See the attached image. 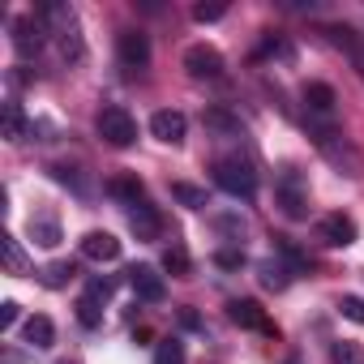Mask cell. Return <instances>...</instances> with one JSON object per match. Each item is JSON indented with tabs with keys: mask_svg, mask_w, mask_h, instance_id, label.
Wrapping results in <instances>:
<instances>
[{
	"mask_svg": "<svg viewBox=\"0 0 364 364\" xmlns=\"http://www.w3.org/2000/svg\"><path fill=\"white\" fill-rule=\"evenodd\" d=\"M77 317H82V326H90V330H95V326L103 321V309H99V300L82 296V300H77Z\"/></svg>",
	"mask_w": 364,
	"mask_h": 364,
	"instance_id": "obj_26",
	"label": "cell"
},
{
	"mask_svg": "<svg viewBox=\"0 0 364 364\" xmlns=\"http://www.w3.org/2000/svg\"><path fill=\"white\" fill-rule=\"evenodd\" d=\"M287 364H300V360H296V355H291V360H287Z\"/></svg>",
	"mask_w": 364,
	"mask_h": 364,
	"instance_id": "obj_34",
	"label": "cell"
},
{
	"mask_svg": "<svg viewBox=\"0 0 364 364\" xmlns=\"http://www.w3.org/2000/svg\"><path fill=\"white\" fill-rule=\"evenodd\" d=\"M228 317H232L236 326H245V330H257V334H279V330H274V321L266 317V309H262L257 300H232V304H228Z\"/></svg>",
	"mask_w": 364,
	"mask_h": 364,
	"instance_id": "obj_10",
	"label": "cell"
},
{
	"mask_svg": "<svg viewBox=\"0 0 364 364\" xmlns=\"http://www.w3.org/2000/svg\"><path fill=\"white\" fill-rule=\"evenodd\" d=\"M313 137H317L321 154H326L334 167H343L347 176H360V154H355V146H351L343 133H334V129H313Z\"/></svg>",
	"mask_w": 364,
	"mask_h": 364,
	"instance_id": "obj_5",
	"label": "cell"
},
{
	"mask_svg": "<svg viewBox=\"0 0 364 364\" xmlns=\"http://www.w3.org/2000/svg\"><path fill=\"white\" fill-rule=\"evenodd\" d=\"M112 291H116V283H112V279H90V287H86V296H90V300H99V304H107V300H112Z\"/></svg>",
	"mask_w": 364,
	"mask_h": 364,
	"instance_id": "obj_30",
	"label": "cell"
},
{
	"mask_svg": "<svg viewBox=\"0 0 364 364\" xmlns=\"http://www.w3.org/2000/svg\"><path fill=\"white\" fill-rule=\"evenodd\" d=\"M274 202L287 219H304L309 215V185H304V176L296 167H283V176L274 180Z\"/></svg>",
	"mask_w": 364,
	"mask_h": 364,
	"instance_id": "obj_3",
	"label": "cell"
},
{
	"mask_svg": "<svg viewBox=\"0 0 364 364\" xmlns=\"http://www.w3.org/2000/svg\"><path fill=\"white\" fill-rule=\"evenodd\" d=\"M95 129H99V137H103L107 146H116V150H124V146L137 141V120H133L124 107H103L99 120H95Z\"/></svg>",
	"mask_w": 364,
	"mask_h": 364,
	"instance_id": "obj_4",
	"label": "cell"
},
{
	"mask_svg": "<svg viewBox=\"0 0 364 364\" xmlns=\"http://www.w3.org/2000/svg\"><path fill=\"white\" fill-rule=\"evenodd\" d=\"M60 364H73V360H60Z\"/></svg>",
	"mask_w": 364,
	"mask_h": 364,
	"instance_id": "obj_35",
	"label": "cell"
},
{
	"mask_svg": "<svg viewBox=\"0 0 364 364\" xmlns=\"http://www.w3.org/2000/svg\"><path fill=\"white\" fill-rule=\"evenodd\" d=\"M171 198H176V202H185L189 210H202V206H206V193L193 189V185H171Z\"/></svg>",
	"mask_w": 364,
	"mask_h": 364,
	"instance_id": "obj_23",
	"label": "cell"
},
{
	"mask_svg": "<svg viewBox=\"0 0 364 364\" xmlns=\"http://www.w3.org/2000/svg\"><path fill=\"white\" fill-rule=\"evenodd\" d=\"M215 185L223 189V193H232V198H253L257 193V171H253V163L249 159H236V154H228V159H215Z\"/></svg>",
	"mask_w": 364,
	"mask_h": 364,
	"instance_id": "obj_2",
	"label": "cell"
},
{
	"mask_svg": "<svg viewBox=\"0 0 364 364\" xmlns=\"http://www.w3.org/2000/svg\"><path fill=\"white\" fill-rule=\"evenodd\" d=\"M43 39H48V26H43L39 18H18V22H14V48H18L22 56H35V52L43 48Z\"/></svg>",
	"mask_w": 364,
	"mask_h": 364,
	"instance_id": "obj_11",
	"label": "cell"
},
{
	"mask_svg": "<svg viewBox=\"0 0 364 364\" xmlns=\"http://www.w3.org/2000/svg\"><path fill=\"white\" fill-rule=\"evenodd\" d=\"M338 313H343L347 321L364 326V296H343V300H338Z\"/></svg>",
	"mask_w": 364,
	"mask_h": 364,
	"instance_id": "obj_27",
	"label": "cell"
},
{
	"mask_svg": "<svg viewBox=\"0 0 364 364\" xmlns=\"http://www.w3.org/2000/svg\"><path fill=\"white\" fill-rule=\"evenodd\" d=\"M22 334H26V343H31V347H39V351H48V347L56 343V326H52V317H43V313L26 317Z\"/></svg>",
	"mask_w": 364,
	"mask_h": 364,
	"instance_id": "obj_16",
	"label": "cell"
},
{
	"mask_svg": "<svg viewBox=\"0 0 364 364\" xmlns=\"http://www.w3.org/2000/svg\"><path fill=\"white\" fill-rule=\"evenodd\" d=\"M334 103H338V99H334V90H330L326 82H309V86H304V107H309L313 116L330 120V116H334Z\"/></svg>",
	"mask_w": 364,
	"mask_h": 364,
	"instance_id": "obj_15",
	"label": "cell"
},
{
	"mask_svg": "<svg viewBox=\"0 0 364 364\" xmlns=\"http://www.w3.org/2000/svg\"><path fill=\"white\" fill-rule=\"evenodd\" d=\"M82 257H90V262H116L120 257V240L112 232H86L82 236Z\"/></svg>",
	"mask_w": 364,
	"mask_h": 364,
	"instance_id": "obj_13",
	"label": "cell"
},
{
	"mask_svg": "<svg viewBox=\"0 0 364 364\" xmlns=\"http://www.w3.org/2000/svg\"><path fill=\"white\" fill-rule=\"evenodd\" d=\"M107 193H112V198H120L124 206H137V202H146L141 180H133V176H116L112 185H107Z\"/></svg>",
	"mask_w": 364,
	"mask_h": 364,
	"instance_id": "obj_19",
	"label": "cell"
},
{
	"mask_svg": "<svg viewBox=\"0 0 364 364\" xmlns=\"http://www.w3.org/2000/svg\"><path fill=\"white\" fill-rule=\"evenodd\" d=\"M14 321H18V304H14V300H5V304H0V326L9 330Z\"/></svg>",
	"mask_w": 364,
	"mask_h": 364,
	"instance_id": "obj_33",
	"label": "cell"
},
{
	"mask_svg": "<svg viewBox=\"0 0 364 364\" xmlns=\"http://www.w3.org/2000/svg\"><path fill=\"white\" fill-rule=\"evenodd\" d=\"M163 266H167L171 274H189V253H185V249H167V253H163Z\"/></svg>",
	"mask_w": 364,
	"mask_h": 364,
	"instance_id": "obj_28",
	"label": "cell"
},
{
	"mask_svg": "<svg viewBox=\"0 0 364 364\" xmlns=\"http://www.w3.org/2000/svg\"><path fill=\"white\" fill-rule=\"evenodd\" d=\"M215 262H219L223 270H240V266H245V249H219Z\"/></svg>",
	"mask_w": 364,
	"mask_h": 364,
	"instance_id": "obj_31",
	"label": "cell"
},
{
	"mask_svg": "<svg viewBox=\"0 0 364 364\" xmlns=\"http://www.w3.org/2000/svg\"><path fill=\"white\" fill-rule=\"evenodd\" d=\"M129 228L137 232V240H159L163 219H159V210L150 202H137V206H129Z\"/></svg>",
	"mask_w": 364,
	"mask_h": 364,
	"instance_id": "obj_12",
	"label": "cell"
},
{
	"mask_svg": "<svg viewBox=\"0 0 364 364\" xmlns=\"http://www.w3.org/2000/svg\"><path fill=\"white\" fill-rule=\"evenodd\" d=\"M31 236H35L43 249H56V245H60V223H56V219H31Z\"/></svg>",
	"mask_w": 364,
	"mask_h": 364,
	"instance_id": "obj_20",
	"label": "cell"
},
{
	"mask_svg": "<svg viewBox=\"0 0 364 364\" xmlns=\"http://www.w3.org/2000/svg\"><path fill=\"white\" fill-rule=\"evenodd\" d=\"M39 22L48 26V35H52V43H56V52H60L65 65H77V60L86 56L82 18H77L73 5H65V0H56V5H43V9H39Z\"/></svg>",
	"mask_w": 364,
	"mask_h": 364,
	"instance_id": "obj_1",
	"label": "cell"
},
{
	"mask_svg": "<svg viewBox=\"0 0 364 364\" xmlns=\"http://www.w3.org/2000/svg\"><path fill=\"white\" fill-rule=\"evenodd\" d=\"M317 240H326L330 249H347V245L355 240V219L343 215V210L321 215V219H317Z\"/></svg>",
	"mask_w": 364,
	"mask_h": 364,
	"instance_id": "obj_8",
	"label": "cell"
},
{
	"mask_svg": "<svg viewBox=\"0 0 364 364\" xmlns=\"http://www.w3.org/2000/svg\"><path fill=\"white\" fill-rule=\"evenodd\" d=\"M116 56H120V69L141 73V69L150 65V39H146L141 31H120V39H116Z\"/></svg>",
	"mask_w": 364,
	"mask_h": 364,
	"instance_id": "obj_6",
	"label": "cell"
},
{
	"mask_svg": "<svg viewBox=\"0 0 364 364\" xmlns=\"http://www.w3.org/2000/svg\"><path fill=\"white\" fill-rule=\"evenodd\" d=\"M262 283L274 287V291H283V287H287V266H283V262H266V266H262Z\"/></svg>",
	"mask_w": 364,
	"mask_h": 364,
	"instance_id": "obj_25",
	"label": "cell"
},
{
	"mask_svg": "<svg viewBox=\"0 0 364 364\" xmlns=\"http://www.w3.org/2000/svg\"><path fill=\"white\" fill-rule=\"evenodd\" d=\"M5 270H9V274H22V270H26V253H22V245H18V236H5Z\"/></svg>",
	"mask_w": 364,
	"mask_h": 364,
	"instance_id": "obj_22",
	"label": "cell"
},
{
	"mask_svg": "<svg viewBox=\"0 0 364 364\" xmlns=\"http://www.w3.org/2000/svg\"><path fill=\"white\" fill-rule=\"evenodd\" d=\"M193 18H198V22H219V18H223V5H198Z\"/></svg>",
	"mask_w": 364,
	"mask_h": 364,
	"instance_id": "obj_32",
	"label": "cell"
},
{
	"mask_svg": "<svg viewBox=\"0 0 364 364\" xmlns=\"http://www.w3.org/2000/svg\"><path fill=\"white\" fill-rule=\"evenodd\" d=\"M129 283H133L137 300H146V304H159V300H163V279H159L150 266H133V270H129Z\"/></svg>",
	"mask_w": 364,
	"mask_h": 364,
	"instance_id": "obj_14",
	"label": "cell"
},
{
	"mask_svg": "<svg viewBox=\"0 0 364 364\" xmlns=\"http://www.w3.org/2000/svg\"><path fill=\"white\" fill-rule=\"evenodd\" d=\"M185 69L193 77H202V82H215V77H223V52L210 48V43H193L185 52Z\"/></svg>",
	"mask_w": 364,
	"mask_h": 364,
	"instance_id": "obj_7",
	"label": "cell"
},
{
	"mask_svg": "<svg viewBox=\"0 0 364 364\" xmlns=\"http://www.w3.org/2000/svg\"><path fill=\"white\" fill-rule=\"evenodd\" d=\"M154 364H185V343L180 338H159L154 343Z\"/></svg>",
	"mask_w": 364,
	"mask_h": 364,
	"instance_id": "obj_21",
	"label": "cell"
},
{
	"mask_svg": "<svg viewBox=\"0 0 364 364\" xmlns=\"http://www.w3.org/2000/svg\"><path fill=\"white\" fill-rule=\"evenodd\" d=\"M206 129H215L219 137H245L240 116H232V112H223V107H210V112H206Z\"/></svg>",
	"mask_w": 364,
	"mask_h": 364,
	"instance_id": "obj_17",
	"label": "cell"
},
{
	"mask_svg": "<svg viewBox=\"0 0 364 364\" xmlns=\"http://www.w3.org/2000/svg\"><path fill=\"white\" fill-rule=\"evenodd\" d=\"M150 133H154L159 141H167V146H180V141H185V133H189V120H185V112L163 107V112L150 116Z\"/></svg>",
	"mask_w": 364,
	"mask_h": 364,
	"instance_id": "obj_9",
	"label": "cell"
},
{
	"mask_svg": "<svg viewBox=\"0 0 364 364\" xmlns=\"http://www.w3.org/2000/svg\"><path fill=\"white\" fill-rule=\"evenodd\" d=\"M73 274H77V270H73L69 262H52V266L43 270V283H48V287H65V283H69Z\"/></svg>",
	"mask_w": 364,
	"mask_h": 364,
	"instance_id": "obj_24",
	"label": "cell"
},
{
	"mask_svg": "<svg viewBox=\"0 0 364 364\" xmlns=\"http://www.w3.org/2000/svg\"><path fill=\"white\" fill-rule=\"evenodd\" d=\"M0 133H5L9 141H22L26 137V112H22V103H5V116H0Z\"/></svg>",
	"mask_w": 364,
	"mask_h": 364,
	"instance_id": "obj_18",
	"label": "cell"
},
{
	"mask_svg": "<svg viewBox=\"0 0 364 364\" xmlns=\"http://www.w3.org/2000/svg\"><path fill=\"white\" fill-rule=\"evenodd\" d=\"M330 360L334 364H360V347L355 343H334L330 347Z\"/></svg>",
	"mask_w": 364,
	"mask_h": 364,
	"instance_id": "obj_29",
	"label": "cell"
}]
</instances>
